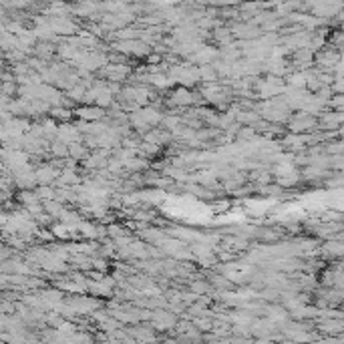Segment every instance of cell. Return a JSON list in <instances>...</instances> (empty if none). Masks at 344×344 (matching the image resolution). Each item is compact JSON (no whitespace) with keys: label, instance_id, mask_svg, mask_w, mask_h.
Segmentation results:
<instances>
[{"label":"cell","instance_id":"cell-1","mask_svg":"<svg viewBox=\"0 0 344 344\" xmlns=\"http://www.w3.org/2000/svg\"><path fill=\"white\" fill-rule=\"evenodd\" d=\"M256 87L260 89V95H262L264 99L276 97V95H280V93L284 91L282 81H280V79H276V77H270V79H266V81H258V83H256Z\"/></svg>","mask_w":344,"mask_h":344},{"label":"cell","instance_id":"cell-2","mask_svg":"<svg viewBox=\"0 0 344 344\" xmlns=\"http://www.w3.org/2000/svg\"><path fill=\"white\" fill-rule=\"evenodd\" d=\"M56 141H60V143H64L68 147L71 143H79L81 141V133L77 131L75 125L62 123V125H58V131H56Z\"/></svg>","mask_w":344,"mask_h":344},{"label":"cell","instance_id":"cell-3","mask_svg":"<svg viewBox=\"0 0 344 344\" xmlns=\"http://www.w3.org/2000/svg\"><path fill=\"white\" fill-rule=\"evenodd\" d=\"M60 169H54L52 165H40L38 169H34V177H36V185H52L58 179Z\"/></svg>","mask_w":344,"mask_h":344},{"label":"cell","instance_id":"cell-4","mask_svg":"<svg viewBox=\"0 0 344 344\" xmlns=\"http://www.w3.org/2000/svg\"><path fill=\"white\" fill-rule=\"evenodd\" d=\"M101 75L107 77L109 81H123L127 75H129V66L127 64H107L105 68H101Z\"/></svg>","mask_w":344,"mask_h":344},{"label":"cell","instance_id":"cell-5","mask_svg":"<svg viewBox=\"0 0 344 344\" xmlns=\"http://www.w3.org/2000/svg\"><path fill=\"white\" fill-rule=\"evenodd\" d=\"M77 115H79V119L85 121V123H99V121L105 117V111L99 109V107H95V105H91V107H81V109L77 111Z\"/></svg>","mask_w":344,"mask_h":344},{"label":"cell","instance_id":"cell-6","mask_svg":"<svg viewBox=\"0 0 344 344\" xmlns=\"http://www.w3.org/2000/svg\"><path fill=\"white\" fill-rule=\"evenodd\" d=\"M312 127H316V119L310 117V115H296L290 121V131L292 133H302V131H308Z\"/></svg>","mask_w":344,"mask_h":344},{"label":"cell","instance_id":"cell-7","mask_svg":"<svg viewBox=\"0 0 344 344\" xmlns=\"http://www.w3.org/2000/svg\"><path fill=\"white\" fill-rule=\"evenodd\" d=\"M171 105H191V103H195V95L189 91V89H177V91H173V95H171V101H169Z\"/></svg>","mask_w":344,"mask_h":344},{"label":"cell","instance_id":"cell-8","mask_svg":"<svg viewBox=\"0 0 344 344\" xmlns=\"http://www.w3.org/2000/svg\"><path fill=\"white\" fill-rule=\"evenodd\" d=\"M139 115H141V119H143L149 127L161 123V119H163V115L159 113L157 107H143V109H139Z\"/></svg>","mask_w":344,"mask_h":344},{"label":"cell","instance_id":"cell-9","mask_svg":"<svg viewBox=\"0 0 344 344\" xmlns=\"http://www.w3.org/2000/svg\"><path fill=\"white\" fill-rule=\"evenodd\" d=\"M153 326L159 328V330H167V328H173L175 326V316L173 314H167V312H157L153 316Z\"/></svg>","mask_w":344,"mask_h":344},{"label":"cell","instance_id":"cell-10","mask_svg":"<svg viewBox=\"0 0 344 344\" xmlns=\"http://www.w3.org/2000/svg\"><path fill=\"white\" fill-rule=\"evenodd\" d=\"M42 210H44V214L50 216L52 220H58V218L62 216V212H64V205L58 203L56 199H52V201H44V203H42Z\"/></svg>","mask_w":344,"mask_h":344},{"label":"cell","instance_id":"cell-11","mask_svg":"<svg viewBox=\"0 0 344 344\" xmlns=\"http://www.w3.org/2000/svg\"><path fill=\"white\" fill-rule=\"evenodd\" d=\"M89 153H87V147L79 141V143H71L68 145V159H73V161H81L85 159Z\"/></svg>","mask_w":344,"mask_h":344},{"label":"cell","instance_id":"cell-12","mask_svg":"<svg viewBox=\"0 0 344 344\" xmlns=\"http://www.w3.org/2000/svg\"><path fill=\"white\" fill-rule=\"evenodd\" d=\"M199 81L208 83V85L218 81V73L214 71L212 64H201V66H199Z\"/></svg>","mask_w":344,"mask_h":344},{"label":"cell","instance_id":"cell-13","mask_svg":"<svg viewBox=\"0 0 344 344\" xmlns=\"http://www.w3.org/2000/svg\"><path fill=\"white\" fill-rule=\"evenodd\" d=\"M149 85L155 87V89H169L173 83L169 81V77L165 73H153L151 79H149Z\"/></svg>","mask_w":344,"mask_h":344},{"label":"cell","instance_id":"cell-14","mask_svg":"<svg viewBox=\"0 0 344 344\" xmlns=\"http://www.w3.org/2000/svg\"><path fill=\"white\" fill-rule=\"evenodd\" d=\"M16 199L22 203V208H24V210H26V208H30V205H34V203H40L34 191H20V193L16 195Z\"/></svg>","mask_w":344,"mask_h":344},{"label":"cell","instance_id":"cell-15","mask_svg":"<svg viewBox=\"0 0 344 344\" xmlns=\"http://www.w3.org/2000/svg\"><path fill=\"white\" fill-rule=\"evenodd\" d=\"M71 111H68L66 107H52L50 109V117H52V121H62V123H68V119H71Z\"/></svg>","mask_w":344,"mask_h":344},{"label":"cell","instance_id":"cell-16","mask_svg":"<svg viewBox=\"0 0 344 344\" xmlns=\"http://www.w3.org/2000/svg\"><path fill=\"white\" fill-rule=\"evenodd\" d=\"M54 52V48L50 46V42H38L36 46H34V54L40 58V60H44V58H48L50 54Z\"/></svg>","mask_w":344,"mask_h":344},{"label":"cell","instance_id":"cell-17","mask_svg":"<svg viewBox=\"0 0 344 344\" xmlns=\"http://www.w3.org/2000/svg\"><path fill=\"white\" fill-rule=\"evenodd\" d=\"M288 85H290V89H304V87H306L304 73H302V71H298V73L290 75V77H288Z\"/></svg>","mask_w":344,"mask_h":344},{"label":"cell","instance_id":"cell-18","mask_svg":"<svg viewBox=\"0 0 344 344\" xmlns=\"http://www.w3.org/2000/svg\"><path fill=\"white\" fill-rule=\"evenodd\" d=\"M298 179H300V173L294 169L292 173H288V175H284V177H278V185H280V187H292V185L298 183Z\"/></svg>","mask_w":344,"mask_h":344},{"label":"cell","instance_id":"cell-19","mask_svg":"<svg viewBox=\"0 0 344 344\" xmlns=\"http://www.w3.org/2000/svg\"><path fill=\"white\" fill-rule=\"evenodd\" d=\"M50 234H52L54 238H71V234H73V232L68 230L64 224H60V222H58V224L50 226Z\"/></svg>","mask_w":344,"mask_h":344},{"label":"cell","instance_id":"cell-20","mask_svg":"<svg viewBox=\"0 0 344 344\" xmlns=\"http://www.w3.org/2000/svg\"><path fill=\"white\" fill-rule=\"evenodd\" d=\"M85 93H87V89H85V87L79 83V85H75L71 91H68L66 95H68V99H71V103H73V101H83Z\"/></svg>","mask_w":344,"mask_h":344},{"label":"cell","instance_id":"cell-21","mask_svg":"<svg viewBox=\"0 0 344 344\" xmlns=\"http://www.w3.org/2000/svg\"><path fill=\"white\" fill-rule=\"evenodd\" d=\"M50 151H52V155L54 157H68V147L64 145V143H60V141H52V145H50Z\"/></svg>","mask_w":344,"mask_h":344},{"label":"cell","instance_id":"cell-22","mask_svg":"<svg viewBox=\"0 0 344 344\" xmlns=\"http://www.w3.org/2000/svg\"><path fill=\"white\" fill-rule=\"evenodd\" d=\"M322 250H324L328 256H330V254H334V256L338 258V256L342 254V244H340V242H328V244H326Z\"/></svg>","mask_w":344,"mask_h":344},{"label":"cell","instance_id":"cell-23","mask_svg":"<svg viewBox=\"0 0 344 344\" xmlns=\"http://www.w3.org/2000/svg\"><path fill=\"white\" fill-rule=\"evenodd\" d=\"M161 123H163L169 131H175V129L179 127V123H183V121H181L179 117H171V115H169V117H163V119H161Z\"/></svg>","mask_w":344,"mask_h":344},{"label":"cell","instance_id":"cell-24","mask_svg":"<svg viewBox=\"0 0 344 344\" xmlns=\"http://www.w3.org/2000/svg\"><path fill=\"white\" fill-rule=\"evenodd\" d=\"M238 135H240V139H252V137L256 135V129L254 127H244V129H238Z\"/></svg>","mask_w":344,"mask_h":344},{"label":"cell","instance_id":"cell-25","mask_svg":"<svg viewBox=\"0 0 344 344\" xmlns=\"http://www.w3.org/2000/svg\"><path fill=\"white\" fill-rule=\"evenodd\" d=\"M191 290L195 294H203V292H208V284H205V282H193L191 284Z\"/></svg>","mask_w":344,"mask_h":344},{"label":"cell","instance_id":"cell-26","mask_svg":"<svg viewBox=\"0 0 344 344\" xmlns=\"http://www.w3.org/2000/svg\"><path fill=\"white\" fill-rule=\"evenodd\" d=\"M326 151H328V153H334V155H340V151H342V147H340V141H336V143H330V147H326Z\"/></svg>","mask_w":344,"mask_h":344}]
</instances>
